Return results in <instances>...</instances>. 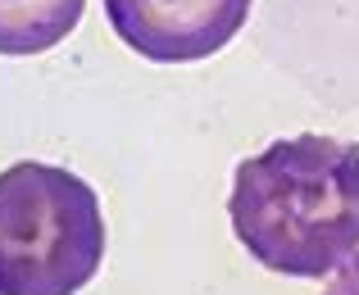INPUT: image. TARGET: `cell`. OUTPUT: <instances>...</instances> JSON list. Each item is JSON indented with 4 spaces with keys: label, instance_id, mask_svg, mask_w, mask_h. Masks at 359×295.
<instances>
[{
    "label": "cell",
    "instance_id": "1",
    "mask_svg": "<svg viewBox=\"0 0 359 295\" xmlns=\"http://www.w3.org/2000/svg\"><path fill=\"white\" fill-rule=\"evenodd\" d=\"M232 232L282 277H323L359 254V146L337 137L273 141L241 159L228 195Z\"/></svg>",
    "mask_w": 359,
    "mask_h": 295
},
{
    "label": "cell",
    "instance_id": "2",
    "mask_svg": "<svg viewBox=\"0 0 359 295\" xmlns=\"http://www.w3.org/2000/svg\"><path fill=\"white\" fill-rule=\"evenodd\" d=\"M105 263V214L78 173L9 164L0 173V295H78Z\"/></svg>",
    "mask_w": 359,
    "mask_h": 295
},
{
    "label": "cell",
    "instance_id": "3",
    "mask_svg": "<svg viewBox=\"0 0 359 295\" xmlns=\"http://www.w3.org/2000/svg\"><path fill=\"white\" fill-rule=\"evenodd\" d=\"M105 18L141 60L196 64L245 27L250 0H105Z\"/></svg>",
    "mask_w": 359,
    "mask_h": 295
},
{
    "label": "cell",
    "instance_id": "4",
    "mask_svg": "<svg viewBox=\"0 0 359 295\" xmlns=\"http://www.w3.org/2000/svg\"><path fill=\"white\" fill-rule=\"evenodd\" d=\"M87 0H0V55L55 50L82 23Z\"/></svg>",
    "mask_w": 359,
    "mask_h": 295
},
{
    "label": "cell",
    "instance_id": "5",
    "mask_svg": "<svg viewBox=\"0 0 359 295\" xmlns=\"http://www.w3.org/2000/svg\"><path fill=\"white\" fill-rule=\"evenodd\" d=\"M323 295H359V254L351 263H341V273L332 277V287H327Z\"/></svg>",
    "mask_w": 359,
    "mask_h": 295
}]
</instances>
